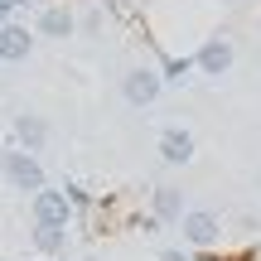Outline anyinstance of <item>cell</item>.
<instances>
[{
    "instance_id": "10",
    "label": "cell",
    "mask_w": 261,
    "mask_h": 261,
    "mask_svg": "<svg viewBox=\"0 0 261 261\" xmlns=\"http://www.w3.org/2000/svg\"><path fill=\"white\" fill-rule=\"evenodd\" d=\"M39 34L44 39H68L73 34V15H68L63 5H48L44 15H39Z\"/></svg>"
},
{
    "instance_id": "9",
    "label": "cell",
    "mask_w": 261,
    "mask_h": 261,
    "mask_svg": "<svg viewBox=\"0 0 261 261\" xmlns=\"http://www.w3.org/2000/svg\"><path fill=\"white\" fill-rule=\"evenodd\" d=\"M15 140H19V150H24V155H39V150L48 145V121L44 116H15Z\"/></svg>"
},
{
    "instance_id": "13",
    "label": "cell",
    "mask_w": 261,
    "mask_h": 261,
    "mask_svg": "<svg viewBox=\"0 0 261 261\" xmlns=\"http://www.w3.org/2000/svg\"><path fill=\"white\" fill-rule=\"evenodd\" d=\"M160 261H189L184 252H174V247H165V252H160Z\"/></svg>"
},
{
    "instance_id": "8",
    "label": "cell",
    "mask_w": 261,
    "mask_h": 261,
    "mask_svg": "<svg viewBox=\"0 0 261 261\" xmlns=\"http://www.w3.org/2000/svg\"><path fill=\"white\" fill-rule=\"evenodd\" d=\"M189 208H184V189H174V184H160L155 194H150V218L155 223H179Z\"/></svg>"
},
{
    "instance_id": "15",
    "label": "cell",
    "mask_w": 261,
    "mask_h": 261,
    "mask_svg": "<svg viewBox=\"0 0 261 261\" xmlns=\"http://www.w3.org/2000/svg\"><path fill=\"white\" fill-rule=\"evenodd\" d=\"M83 261H92V256H83Z\"/></svg>"
},
{
    "instance_id": "2",
    "label": "cell",
    "mask_w": 261,
    "mask_h": 261,
    "mask_svg": "<svg viewBox=\"0 0 261 261\" xmlns=\"http://www.w3.org/2000/svg\"><path fill=\"white\" fill-rule=\"evenodd\" d=\"M232 63H237V48H232V39H203V48L194 54V68L203 77H227L232 73Z\"/></svg>"
},
{
    "instance_id": "4",
    "label": "cell",
    "mask_w": 261,
    "mask_h": 261,
    "mask_svg": "<svg viewBox=\"0 0 261 261\" xmlns=\"http://www.w3.org/2000/svg\"><path fill=\"white\" fill-rule=\"evenodd\" d=\"M160 87H165V77L155 73V68H130L121 77V97L130 107H155L160 102Z\"/></svg>"
},
{
    "instance_id": "1",
    "label": "cell",
    "mask_w": 261,
    "mask_h": 261,
    "mask_svg": "<svg viewBox=\"0 0 261 261\" xmlns=\"http://www.w3.org/2000/svg\"><path fill=\"white\" fill-rule=\"evenodd\" d=\"M0 174H5L10 189H19V194H39V189H44V165H39L34 155H24V150H5V155H0Z\"/></svg>"
},
{
    "instance_id": "6",
    "label": "cell",
    "mask_w": 261,
    "mask_h": 261,
    "mask_svg": "<svg viewBox=\"0 0 261 261\" xmlns=\"http://www.w3.org/2000/svg\"><path fill=\"white\" fill-rule=\"evenodd\" d=\"M194 150H198L194 130H184V126H165L160 130V160H165V165H189Z\"/></svg>"
},
{
    "instance_id": "12",
    "label": "cell",
    "mask_w": 261,
    "mask_h": 261,
    "mask_svg": "<svg viewBox=\"0 0 261 261\" xmlns=\"http://www.w3.org/2000/svg\"><path fill=\"white\" fill-rule=\"evenodd\" d=\"M189 68H194V58H169L160 77H169V83H184V77H189Z\"/></svg>"
},
{
    "instance_id": "5",
    "label": "cell",
    "mask_w": 261,
    "mask_h": 261,
    "mask_svg": "<svg viewBox=\"0 0 261 261\" xmlns=\"http://www.w3.org/2000/svg\"><path fill=\"white\" fill-rule=\"evenodd\" d=\"M179 232H184V242L189 247H218V218L208 213V208H189L184 218H179Z\"/></svg>"
},
{
    "instance_id": "11",
    "label": "cell",
    "mask_w": 261,
    "mask_h": 261,
    "mask_svg": "<svg viewBox=\"0 0 261 261\" xmlns=\"http://www.w3.org/2000/svg\"><path fill=\"white\" fill-rule=\"evenodd\" d=\"M63 242H68V227H34V252L44 261L63 252Z\"/></svg>"
},
{
    "instance_id": "3",
    "label": "cell",
    "mask_w": 261,
    "mask_h": 261,
    "mask_svg": "<svg viewBox=\"0 0 261 261\" xmlns=\"http://www.w3.org/2000/svg\"><path fill=\"white\" fill-rule=\"evenodd\" d=\"M73 223V203H68L63 189H39L34 194V227H68Z\"/></svg>"
},
{
    "instance_id": "16",
    "label": "cell",
    "mask_w": 261,
    "mask_h": 261,
    "mask_svg": "<svg viewBox=\"0 0 261 261\" xmlns=\"http://www.w3.org/2000/svg\"><path fill=\"white\" fill-rule=\"evenodd\" d=\"M34 261H44V256H34Z\"/></svg>"
},
{
    "instance_id": "14",
    "label": "cell",
    "mask_w": 261,
    "mask_h": 261,
    "mask_svg": "<svg viewBox=\"0 0 261 261\" xmlns=\"http://www.w3.org/2000/svg\"><path fill=\"white\" fill-rule=\"evenodd\" d=\"M10 10H15V5H10V0H0V24H10Z\"/></svg>"
},
{
    "instance_id": "7",
    "label": "cell",
    "mask_w": 261,
    "mask_h": 261,
    "mask_svg": "<svg viewBox=\"0 0 261 261\" xmlns=\"http://www.w3.org/2000/svg\"><path fill=\"white\" fill-rule=\"evenodd\" d=\"M34 54V34H29L24 24H0V63H24V58Z\"/></svg>"
}]
</instances>
